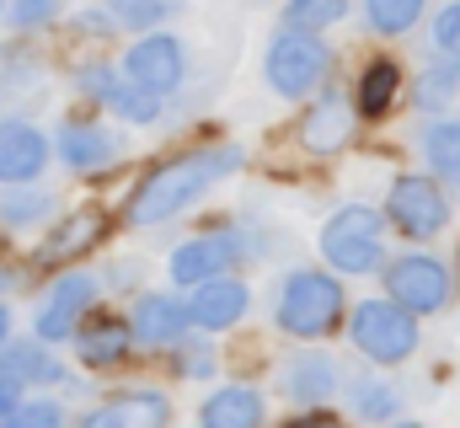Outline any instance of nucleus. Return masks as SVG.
Returning <instances> with one entry per match:
<instances>
[{
    "label": "nucleus",
    "mask_w": 460,
    "mask_h": 428,
    "mask_svg": "<svg viewBox=\"0 0 460 428\" xmlns=\"http://www.w3.org/2000/svg\"><path fill=\"white\" fill-rule=\"evenodd\" d=\"M423 5H429V0H364V16H369L375 32H391V38H396V32H407V27L423 16Z\"/></svg>",
    "instance_id": "25"
},
{
    "label": "nucleus",
    "mask_w": 460,
    "mask_h": 428,
    "mask_svg": "<svg viewBox=\"0 0 460 428\" xmlns=\"http://www.w3.org/2000/svg\"><path fill=\"white\" fill-rule=\"evenodd\" d=\"M92 306H97V279L92 273H65L54 290H49V306L38 311V337L43 343H59V337H70L81 317H92Z\"/></svg>",
    "instance_id": "10"
},
{
    "label": "nucleus",
    "mask_w": 460,
    "mask_h": 428,
    "mask_svg": "<svg viewBox=\"0 0 460 428\" xmlns=\"http://www.w3.org/2000/svg\"><path fill=\"white\" fill-rule=\"evenodd\" d=\"M241 257V236L235 230H215V236H193V241H182L177 252H172V279L177 284H209V279H220L230 263Z\"/></svg>",
    "instance_id": "9"
},
{
    "label": "nucleus",
    "mask_w": 460,
    "mask_h": 428,
    "mask_svg": "<svg viewBox=\"0 0 460 428\" xmlns=\"http://www.w3.org/2000/svg\"><path fill=\"white\" fill-rule=\"evenodd\" d=\"M343 321V284L332 273H289L284 295H279V326L289 337H327Z\"/></svg>",
    "instance_id": "2"
},
{
    "label": "nucleus",
    "mask_w": 460,
    "mask_h": 428,
    "mask_svg": "<svg viewBox=\"0 0 460 428\" xmlns=\"http://www.w3.org/2000/svg\"><path fill=\"white\" fill-rule=\"evenodd\" d=\"M108 107H118L128 123H150V118L161 112V97H150V92H145V86H134V81H128V86L118 81L113 97H108Z\"/></svg>",
    "instance_id": "29"
},
{
    "label": "nucleus",
    "mask_w": 460,
    "mask_h": 428,
    "mask_svg": "<svg viewBox=\"0 0 460 428\" xmlns=\"http://www.w3.org/2000/svg\"><path fill=\"white\" fill-rule=\"evenodd\" d=\"M5 337H11V311L0 306V343H5Z\"/></svg>",
    "instance_id": "38"
},
{
    "label": "nucleus",
    "mask_w": 460,
    "mask_h": 428,
    "mask_svg": "<svg viewBox=\"0 0 460 428\" xmlns=\"http://www.w3.org/2000/svg\"><path fill=\"white\" fill-rule=\"evenodd\" d=\"M353 413L369 418V424H385V418H396V391L385 380H358L353 386Z\"/></svg>",
    "instance_id": "27"
},
{
    "label": "nucleus",
    "mask_w": 460,
    "mask_h": 428,
    "mask_svg": "<svg viewBox=\"0 0 460 428\" xmlns=\"http://www.w3.org/2000/svg\"><path fill=\"white\" fill-rule=\"evenodd\" d=\"M16 402H22V386H16V380H5V375H0V418H5V413H11V407H16Z\"/></svg>",
    "instance_id": "37"
},
{
    "label": "nucleus",
    "mask_w": 460,
    "mask_h": 428,
    "mask_svg": "<svg viewBox=\"0 0 460 428\" xmlns=\"http://www.w3.org/2000/svg\"><path fill=\"white\" fill-rule=\"evenodd\" d=\"M123 70H128V81L145 86L150 97H166V92L182 86V76H188V54H182V43H177L172 32H145V38L128 49Z\"/></svg>",
    "instance_id": "8"
},
{
    "label": "nucleus",
    "mask_w": 460,
    "mask_h": 428,
    "mask_svg": "<svg viewBox=\"0 0 460 428\" xmlns=\"http://www.w3.org/2000/svg\"><path fill=\"white\" fill-rule=\"evenodd\" d=\"M108 5H113L118 22H128V27H139V32L155 27V22L172 11V0H108Z\"/></svg>",
    "instance_id": "30"
},
{
    "label": "nucleus",
    "mask_w": 460,
    "mask_h": 428,
    "mask_svg": "<svg viewBox=\"0 0 460 428\" xmlns=\"http://www.w3.org/2000/svg\"><path fill=\"white\" fill-rule=\"evenodd\" d=\"M11 284H16V273H11V268H0V290H11Z\"/></svg>",
    "instance_id": "39"
},
{
    "label": "nucleus",
    "mask_w": 460,
    "mask_h": 428,
    "mask_svg": "<svg viewBox=\"0 0 460 428\" xmlns=\"http://www.w3.org/2000/svg\"><path fill=\"white\" fill-rule=\"evenodd\" d=\"M134 343H145V348H166V343H177L182 332H188V306L182 300H172V295H145L139 306H134Z\"/></svg>",
    "instance_id": "15"
},
{
    "label": "nucleus",
    "mask_w": 460,
    "mask_h": 428,
    "mask_svg": "<svg viewBox=\"0 0 460 428\" xmlns=\"http://www.w3.org/2000/svg\"><path fill=\"white\" fill-rule=\"evenodd\" d=\"M434 49H439V59H450L460 70V5H445L434 16Z\"/></svg>",
    "instance_id": "31"
},
{
    "label": "nucleus",
    "mask_w": 460,
    "mask_h": 428,
    "mask_svg": "<svg viewBox=\"0 0 460 428\" xmlns=\"http://www.w3.org/2000/svg\"><path fill=\"white\" fill-rule=\"evenodd\" d=\"M423 156L445 183H460V123H434L423 134Z\"/></svg>",
    "instance_id": "24"
},
{
    "label": "nucleus",
    "mask_w": 460,
    "mask_h": 428,
    "mask_svg": "<svg viewBox=\"0 0 460 428\" xmlns=\"http://www.w3.org/2000/svg\"><path fill=\"white\" fill-rule=\"evenodd\" d=\"M396 428H423V424H396Z\"/></svg>",
    "instance_id": "40"
},
{
    "label": "nucleus",
    "mask_w": 460,
    "mask_h": 428,
    "mask_svg": "<svg viewBox=\"0 0 460 428\" xmlns=\"http://www.w3.org/2000/svg\"><path fill=\"white\" fill-rule=\"evenodd\" d=\"M0 428H65V407L59 402H16Z\"/></svg>",
    "instance_id": "28"
},
{
    "label": "nucleus",
    "mask_w": 460,
    "mask_h": 428,
    "mask_svg": "<svg viewBox=\"0 0 460 428\" xmlns=\"http://www.w3.org/2000/svg\"><path fill=\"white\" fill-rule=\"evenodd\" d=\"M54 214V199L49 193H38V188H11V193H0V219L5 225H38V219H49Z\"/></svg>",
    "instance_id": "26"
},
{
    "label": "nucleus",
    "mask_w": 460,
    "mask_h": 428,
    "mask_svg": "<svg viewBox=\"0 0 460 428\" xmlns=\"http://www.w3.org/2000/svg\"><path fill=\"white\" fill-rule=\"evenodd\" d=\"M182 370H188V375H209V370H215V353H209L204 343H193V348H182Z\"/></svg>",
    "instance_id": "33"
},
{
    "label": "nucleus",
    "mask_w": 460,
    "mask_h": 428,
    "mask_svg": "<svg viewBox=\"0 0 460 428\" xmlns=\"http://www.w3.org/2000/svg\"><path fill=\"white\" fill-rule=\"evenodd\" d=\"M128 348H134V332L123 326L118 317H92L86 326H75V353H81V364H92V370H113L118 359H128Z\"/></svg>",
    "instance_id": "14"
},
{
    "label": "nucleus",
    "mask_w": 460,
    "mask_h": 428,
    "mask_svg": "<svg viewBox=\"0 0 460 428\" xmlns=\"http://www.w3.org/2000/svg\"><path fill=\"white\" fill-rule=\"evenodd\" d=\"M113 156H118V139L108 129H92V123L59 129V161H65L70 172H102Z\"/></svg>",
    "instance_id": "17"
},
{
    "label": "nucleus",
    "mask_w": 460,
    "mask_h": 428,
    "mask_svg": "<svg viewBox=\"0 0 460 428\" xmlns=\"http://www.w3.org/2000/svg\"><path fill=\"white\" fill-rule=\"evenodd\" d=\"M284 391L295 397V402H327L332 391H338V364L327 359V353H295L289 364H284Z\"/></svg>",
    "instance_id": "16"
},
{
    "label": "nucleus",
    "mask_w": 460,
    "mask_h": 428,
    "mask_svg": "<svg viewBox=\"0 0 460 428\" xmlns=\"http://www.w3.org/2000/svg\"><path fill=\"white\" fill-rule=\"evenodd\" d=\"M0 375L16 380V386H49V380H65V370L49 359L43 343H16V348L0 343Z\"/></svg>",
    "instance_id": "20"
},
{
    "label": "nucleus",
    "mask_w": 460,
    "mask_h": 428,
    "mask_svg": "<svg viewBox=\"0 0 460 428\" xmlns=\"http://www.w3.org/2000/svg\"><path fill=\"white\" fill-rule=\"evenodd\" d=\"M43 16H49V0H22V5H16V22H22V27H27V22H43Z\"/></svg>",
    "instance_id": "36"
},
{
    "label": "nucleus",
    "mask_w": 460,
    "mask_h": 428,
    "mask_svg": "<svg viewBox=\"0 0 460 428\" xmlns=\"http://www.w3.org/2000/svg\"><path fill=\"white\" fill-rule=\"evenodd\" d=\"M380 230H385V219L375 210H364V204H348L327 219V230H322V252H327V263L332 268H343V273H375L380 268Z\"/></svg>",
    "instance_id": "5"
},
{
    "label": "nucleus",
    "mask_w": 460,
    "mask_h": 428,
    "mask_svg": "<svg viewBox=\"0 0 460 428\" xmlns=\"http://www.w3.org/2000/svg\"><path fill=\"white\" fill-rule=\"evenodd\" d=\"M246 306H252V290H246V284H235V279H209V284H199V295L188 300V321L204 326V332H226V326H235V321L246 317Z\"/></svg>",
    "instance_id": "13"
},
{
    "label": "nucleus",
    "mask_w": 460,
    "mask_h": 428,
    "mask_svg": "<svg viewBox=\"0 0 460 428\" xmlns=\"http://www.w3.org/2000/svg\"><path fill=\"white\" fill-rule=\"evenodd\" d=\"M332 70V49L311 32H279L268 43V86L279 97H305L327 81Z\"/></svg>",
    "instance_id": "4"
},
{
    "label": "nucleus",
    "mask_w": 460,
    "mask_h": 428,
    "mask_svg": "<svg viewBox=\"0 0 460 428\" xmlns=\"http://www.w3.org/2000/svg\"><path fill=\"white\" fill-rule=\"evenodd\" d=\"M97 241H102V214H97V210L65 214V225L54 230V241L43 246V257H49V263H65V257H86Z\"/></svg>",
    "instance_id": "22"
},
{
    "label": "nucleus",
    "mask_w": 460,
    "mask_h": 428,
    "mask_svg": "<svg viewBox=\"0 0 460 428\" xmlns=\"http://www.w3.org/2000/svg\"><path fill=\"white\" fill-rule=\"evenodd\" d=\"M348 332H353V348L375 364H402L418 348V321L396 300H364L348 321Z\"/></svg>",
    "instance_id": "3"
},
{
    "label": "nucleus",
    "mask_w": 460,
    "mask_h": 428,
    "mask_svg": "<svg viewBox=\"0 0 460 428\" xmlns=\"http://www.w3.org/2000/svg\"><path fill=\"white\" fill-rule=\"evenodd\" d=\"M305 150H316V156H332V150H343L348 139H353V103L348 97H322L316 112L305 118Z\"/></svg>",
    "instance_id": "18"
},
{
    "label": "nucleus",
    "mask_w": 460,
    "mask_h": 428,
    "mask_svg": "<svg viewBox=\"0 0 460 428\" xmlns=\"http://www.w3.org/2000/svg\"><path fill=\"white\" fill-rule=\"evenodd\" d=\"M396 92H402V70H396L391 59H375V65H364V76H358V92H353L358 118H385V112H391V103H396Z\"/></svg>",
    "instance_id": "21"
},
{
    "label": "nucleus",
    "mask_w": 460,
    "mask_h": 428,
    "mask_svg": "<svg viewBox=\"0 0 460 428\" xmlns=\"http://www.w3.org/2000/svg\"><path fill=\"white\" fill-rule=\"evenodd\" d=\"M172 424V402L161 391H123L113 402L92 407L81 428H166Z\"/></svg>",
    "instance_id": "12"
},
{
    "label": "nucleus",
    "mask_w": 460,
    "mask_h": 428,
    "mask_svg": "<svg viewBox=\"0 0 460 428\" xmlns=\"http://www.w3.org/2000/svg\"><path fill=\"white\" fill-rule=\"evenodd\" d=\"M385 214H391V225H396L402 236L429 241V236L445 230L450 204H445V193H439L434 177H396V183H391V204H385Z\"/></svg>",
    "instance_id": "7"
},
{
    "label": "nucleus",
    "mask_w": 460,
    "mask_h": 428,
    "mask_svg": "<svg viewBox=\"0 0 460 428\" xmlns=\"http://www.w3.org/2000/svg\"><path fill=\"white\" fill-rule=\"evenodd\" d=\"M450 92H456V81H450V76H445V81H439V76H429V81H423V92H418V103H439V97H450Z\"/></svg>",
    "instance_id": "34"
},
{
    "label": "nucleus",
    "mask_w": 460,
    "mask_h": 428,
    "mask_svg": "<svg viewBox=\"0 0 460 428\" xmlns=\"http://www.w3.org/2000/svg\"><path fill=\"white\" fill-rule=\"evenodd\" d=\"M385 284H391V300H396L402 311H412V317L450 306V273H445V263L429 257V252L396 257V263L385 268Z\"/></svg>",
    "instance_id": "6"
},
{
    "label": "nucleus",
    "mask_w": 460,
    "mask_h": 428,
    "mask_svg": "<svg viewBox=\"0 0 460 428\" xmlns=\"http://www.w3.org/2000/svg\"><path fill=\"white\" fill-rule=\"evenodd\" d=\"M49 166V139L32 123H0V188H27Z\"/></svg>",
    "instance_id": "11"
},
{
    "label": "nucleus",
    "mask_w": 460,
    "mask_h": 428,
    "mask_svg": "<svg viewBox=\"0 0 460 428\" xmlns=\"http://www.w3.org/2000/svg\"><path fill=\"white\" fill-rule=\"evenodd\" d=\"M348 16V0H289L284 5V27L289 32H322V27H332V22H343Z\"/></svg>",
    "instance_id": "23"
},
{
    "label": "nucleus",
    "mask_w": 460,
    "mask_h": 428,
    "mask_svg": "<svg viewBox=\"0 0 460 428\" xmlns=\"http://www.w3.org/2000/svg\"><path fill=\"white\" fill-rule=\"evenodd\" d=\"M284 428H348V424L332 418V413H305V418H295V424H284Z\"/></svg>",
    "instance_id": "35"
},
{
    "label": "nucleus",
    "mask_w": 460,
    "mask_h": 428,
    "mask_svg": "<svg viewBox=\"0 0 460 428\" xmlns=\"http://www.w3.org/2000/svg\"><path fill=\"white\" fill-rule=\"evenodd\" d=\"M81 86H86V97L92 103H108L113 97V86H118V76L102 65V70H81Z\"/></svg>",
    "instance_id": "32"
},
{
    "label": "nucleus",
    "mask_w": 460,
    "mask_h": 428,
    "mask_svg": "<svg viewBox=\"0 0 460 428\" xmlns=\"http://www.w3.org/2000/svg\"><path fill=\"white\" fill-rule=\"evenodd\" d=\"M241 166V150L235 145H209V150H193V156H177L166 166H155L134 199H128V219L134 225H161L172 214H182L188 204H199L220 177H230Z\"/></svg>",
    "instance_id": "1"
},
{
    "label": "nucleus",
    "mask_w": 460,
    "mask_h": 428,
    "mask_svg": "<svg viewBox=\"0 0 460 428\" xmlns=\"http://www.w3.org/2000/svg\"><path fill=\"white\" fill-rule=\"evenodd\" d=\"M199 424L204 428H262V397L252 386H226V391H215L204 402Z\"/></svg>",
    "instance_id": "19"
}]
</instances>
